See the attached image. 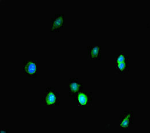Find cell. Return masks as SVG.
<instances>
[{
	"label": "cell",
	"mask_w": 150,
	"mask_h": 133,
	"mask_svg": "<svg viewBox=\"0 0 150 133\" xmlns=\"http://www.w3.org/2000/svg\"><path fill=\"white\" fill-rule=\"evenodd\" d=\"M42 105L58 106L60 104V93L53 88H46L42 97Z\"/></svg>",
	"instance_id": "cell-1"
},
{
	"label": "cell",
	"mask_w": 150,
	"mask_h": 133,
	"mask_svg": "<svg viewBox=\"0 0 150 133\" xmlns=\"http://www.w3.org/2000/svg\"><path fill=\"white\" fill-rule=\"evenodd\" d=\"M134 122V112L132 111H125L123 115L120 117V129H128L129 126L133 124Z\"/></svg>",
	"instance_id": "cell-5"
},
{
	"label": "cell",
	"mask_w": 150,
	"mask_h": 133,
	"mask_svg": "<svg viewBox=\"0 0 150 133\" xmlns=\"http://www.w3.org/2000/svg\"><path fill=\"white\" fill-rule=\"evenodd\" d=\"M83 89V84L80 83L77 78H71L69 80V96L75 97L82 92Z\"/></svg>",
	"instance_id": "cell-7"
},
{
	"label": "cell",
	"mask_w": 150,
	"mask_h": 133,
	"mask_svg": "<svg viewBox=\"0 0 150 133\" xmlns=\"http://www.w3.org/2000/svg\"><path fill=\"white\" fill-rule=\"evenodd\" d=\"M64 27V15L57 14L51 19V31L52 32H59L62 28Z\"/></svg>",
	"instance_id": "cell-6"
},
{
	"label": "cell",
	"mask_w": 150,
	"mask_h": 133,
	"mask_svg": "<svg viewBox=\"0 0 150 133\" xmlns=\"http://www.w3.org/2000/svg\"><path fill=\"white\" fill-rule=\"evenodd\" d=\"M88 58L90 60L101 59V47L100 46H90L88 47Z\"/></svg>",
	"instance_id": "cell-8"
},
{
	"label": "cell",
	"mask_w": 150,
	"mask_h": 133,
	"mask_svg": "<svg viewBox=\"0 0 150 133\" xmlns=\"http://www.w3.org/2000/svg\"><path fill=\"white\" fill-rule=\"evenodd\" d=\"M23 73L30 78H36L37 77V60H24Z\"/></svg>",
	"instance_id": "cell-3"
},
{
	"label": "cell",
	"mask_w": 150,
	"mask_h": 133,
	"mask_svg": "<svg viewBox=\"0 0 150 133\" xmlns=\"http://www.w3.org/2000/svg\"><path fill=\"white\" fill-rule=\"evenodd\" d=\"M115 67L117 73L126 74L129 72V56L125 54L124 51L115 55Z\"/></svg>",
	"instance_id": "cell-2"
},
{
	"label": "cell",
	"mask_w": 150,
	"mask_h": 133,
	"mask_svg": "<svg viewBox=\"0 0 150 133\" xmlns=\"http://www.w3.org/2000/svg\"><path fill=\"white\" fill-rule=\"evenodd\" d=\"M76 101L79 106H91L92 105V93L91 92H81L74 97Z\"/></svg>",
	"instance_id": "cell-4"
},
{
	"label": "cell",
	"mask_w": 150,
	"mask_h": 133,
	"mask_svg": "<svg viewBox=\"0 0 150 133\" xmlns=\"http://www.w3.org/2000/svg\"><path fill=\"white\" fill-rule=\"evenodd\" d=\"M9 130H1L0 133H9Z\"/></svg>",
	"instance_id": "cell-9"
}]
</instances>
